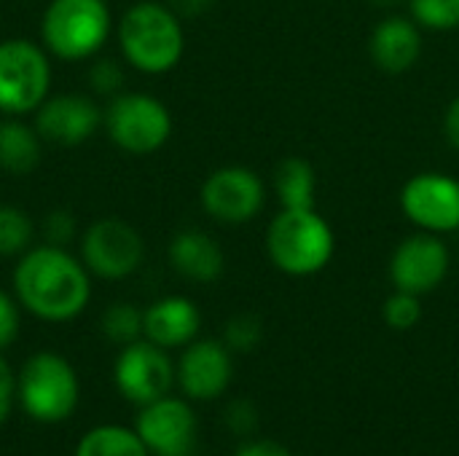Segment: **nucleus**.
I'll return each instance as SVG.
<instances>
[{
	"label": "nucleus",
	"mask_w": 459,
	"mask_h": 456,
	"mask_svg": "<svg viewBox=\"0 0 459 456\" xmlns=\"http://www.w3.org/2000/svg\"><path fill=\"white\" fill-rule=\"evenodd\" d=\"M40 134L35 126L5 116L0 121V169L11 175H30L40 164Z\"/></svg>",
	"instance_id": "19"
},
{
	"label": "nucleus",
	"mask_w": 459,
	"mask_h": 456,
	"mask_svg": "<svg viewBox=\"0 0 459 456\" xmlns=\"http://www.w3.org/2000/svg\"><path fill=\"white\" fill-rule=\"evenodd\" d=\"M113 382L121 398L134 406H148L169 395L175 384V366L167 357V349L156 347L148 339H137L118 352Z\"/></svg>",
	"instance_id": "9"
},
{
	"label": "nucleus",
	"mask_w": 459,
	"mask_h": 456,
	"mask_svg": "<svg viewBox=\"0 0 459 456\" xmlns=\"http://www.w3.org/2000/svg\"><path fill=\"white\" fill-rule=\"evenodd\" d=\"M401 210L420 231H459V180L446 172L414 175L401 191Z\"/></svg>",
	"instance_id": "10"
},
{
	"label": "nucleus",
	"mask_w": 459,
	"mask_h": 456,
	"mask_svg": "<svg viewBox=\"0 0 459 456\" xmlns=\"http://www.w3.org/2000/svg\"><path fill=\"white\" fill-rule=\"evenodd\" d=\"M274 191L282 204V210H309L315 207V191H317V175L309 161L290 156L280 161L274 172Z\"/></svg>",
	"instance_id": "20"
},
{
	"label": "nucleus",
	"mask_w": 459,
	"mask_h": 456,
	"mask_svg": "<svg viewBox=\"0 0 459 456\" xmlns=\"http://www.w3.org/2000/svg\"><path fill=\"white\" fill-rule=\"evenodd\" d=\"M371 3H377V5H395V3H401V0H371Z\"/></svg>",
	"instance_id": "34"
},
{
	"label": "nucleus",
	"mask_w": 459,
	"mask_h": 456,
	"mask_svg": "<svg viewBox=\"0 0 459 456\" xmlns=\"http://www.w3.org/2000/svg\"><path fill=\"white\" fill-rule=\"evenodd\" d=\"M420 320H422L420 296L395 290V293L385 301V323H387L393 331H411Z\"/></svg>",
	"instance_id": "25"
},
{
	"label": "nucleus",
	"mask_w": 459,
	"mask_h": 456,
	"mask_svg": "<svg viewBox=\"0 0 459 456\" xmlns=\"http://www.w3.org/2000/svg\"><path fill=\"white\" fill-rule=\"evenodd\" d=\"M113 30L105 0H51L40 19L43 48L65 62H81L102 51Z\"/></svg>",
	"instance_id": "4"
},
{
	"label": "nucleus",
	"mask_w": 459,
	"mask_h": 456,
	"mask_svg": "<svg viewBox=\"0 0 459 456\" xmlns=\"http://www.w3.org/2000/svg\"><path fill=\"white\" fill-rule=\"evenodd\" d=\"M43 234H46V245L65 247L75 237V218L65 210H54V212H48V218L43 223Z\"/></svg>",
	"instance_id": "29"
},
{
	"label": "nucleus",
	"mask_w": 459,
	"mask_h": 456,
	"mask_svg": "<svg viewBox=\"0 0 459 456\" xmlns=\"http://www.w3.org/2000/svg\"><path fill=\"white\" fill-rule=\"evenodd\" d=\"M202 314L186 296H167L143 312V336L161 349H178L196 341Z\"/></svg>",
	"instance_id": "16"
},
{
	"label": "nucleus",
	"mask_w": 459,
	"mask_h": 456,
	"mask_svg": "<svg viewBox=\"0 0 459 456\" xmlns=\"http://www.w3.org/2000/svg\"><path fill=\"white\" fill-rule=\"evenodd\" d=\"M91 86L100 94H118V89L124 86V70L118 62L113 59H100L91 67Z\"/></svg>",
	"instance_id": "28"
},
{
	"label": "nucleus",
	"mask_w": 459,
	"mask_h": 456,
	"mask_svg": "<svg viewBox=\"0 0 459 456\" xmlns=\"http://www.w3.org/2000/svg\"><path fill=\"white\" fill-rule=\"evenodd\" d=\"M13 296L22 309L43 323H70L89 306L91 277L83 261L65 247L40 245L19 255Z\"/></svg>",
	"instance_id": "1"
},
{
	"label": "nucleus",
	"mask_w": 459,
	"mask_h": 456,
	"mask_svg": "<svg viewBox=\"0 0 459 456\" xmlns=\"http://www.w3.org/2000/svg\"><path fill=\"white\" fill-rule=\"evenodd\" d=\"M73 456H151L137 430L121 425H100L81 435Z\"/></svg>",
	"instance_id": "21"
},
{
	"label": "nucleus",
	"mask_w": 459,
	"mask_h": 456,
	"mask_svg": "<svg viewBox=\"0 0 459 456\" xmlns=\"http://www.w3.org/2000/svg\"><path fill=\"white\" fill-rule=\"evenodd\" d=\"M105 113L91 97L56 94L46 97L35 110V129L40 140L54 145H81L97 134Z\"/></svg>",
	"instance_id": "15"
},
{
	"label": "nucleus",
	"mask_w": 459,
	"mask_h": 456,
	"mask_svg": "<svg viewBox=\"0 0 459 456\" xmlns=\"http://www.w3.org/2000/svg\"><path fill=\"white\" fill-rule=\"evenodd\" d=\"M449 247L438 234L417 231L395 247L390 258V280L395 290L422 298L441 288L449 274Z\"/></svg>",
	"instance_id": "12"
},
{
	"label": "nucleus",
	"mask_w": 459,
	"mask_h": 456,
	"mask_svg": "<svg viewBox=\"0 0 459 456\" xmlns=\"http://www.w3.org/2000/svg\"><path fill=\"white\" fill-rule=\"evenodd\" d=\"M134 430L151 456H191L199 438L194 409L186 400L169 395L140 406Z\"/></svg>",
	"instance_id": "11"
},
{
	"label": "nucleus",
	"mask_w": 459,
	"mask_h": 456,
	"mask_svg": "<svg viewBox=\"0 0 459 456\" xmlns=\"http://www.w3.org/2000/svg\"><path fill=\"white\" fill-rule=\"evenodd\" d=\"M13 400H16V376L11 371V366L0 357V425L8 419Z\"/></svg>",
	"instance_id": "30"
},
{
	"label": "nucleus",
	"mask_w": 459,
	"mask_h": 456,
	"mask_svg": "<svg viewBox=\"0 0 459 456\" xmlns=\"http://www.w3.org/2000/svg\"><path fill=\"white\" fill-rule=\"evenodd\" d=\"M118 46L129 67L145 75L169 73L186 51L180 16L156 0H140L118 22Z\"/></svg>",
	"instance_id": "2"
},
{
	"label": "nucleus",
	"mask_w": 459,
	"mask_h": 456,
	"mask_svg": "<svg viewBox=\"0 0 459 456\" xmlns=\"http://www.w3.org/2000/svg\"><path fill=\"white\" fill-rule=\"evenodd\" d=\"M444 134H446V142L459 151V97H455L446 108V116H444Z\"/></svg>",
	"instance_id": "32"
},
{
	"label": "nucleus",
	"mask_w": 459,
	"mask_h": 456,
	"mask_svg": "<svg viewBox=\"0 0 459 456\" xmlns=\"http://www.w3.org/2000/svg\"><path fill=\"white\" fill-rule=\"evenodd\" d=\"M204 212L223 226H242L264 207V183L247 167H221L202 185Z\"/></svg>",
	"instance_id": "13"
},
{
	"label": "nucleus",
	"mask_w": 459,
	"mask_h": 456,
	"mask_svg": "<svg viewBox=\"0 0 459 456\" xmlns=\"http://www.w3.org/2000/svg\"><path fill=\"white\" fill-rule=\"evenodd\" d=\"M51 89L48 51L27 38L0 40V113H35Z\"/></svg>",
	"instance_id": "6"
},
{
	"label": "nucleus",
	"mask_w": 459,
	"mask_h": 456,
	"mask_svg": "<svg viewBox=\"0 0 459 456\" xmlns=\"http://www.w3.org/2000/svg\"><path fill=\"white\" fill-rule=\"evenodd\" d=\"M145 245L134 226L121 218L94 220L81 239V261L100 280H124L143 263Z\"/></svg>",
	"instance_id": "8"
},
{
	"label": "nucleus",
	"mask_w": 459,
	"mask_h": 456,
	"mask_svg": "<svg viewBox=\"0 0 459 456\" xmlns=\"http://www.w3.org/2000/svg\"><path fill=\"white\" fill-rule=\"evenodd\" d=\"M371 59L379 70L390 75L409 73L422 54V32L420 24L409 16H387L382 19L368 40Z\"/></svg>",
	"instance_id": "17"
},
{
	"label": "nucleus",
	"mask_w": 459,
	"mask_h": 456,
	"mask_svg": "<svg viewBox=\"0 0 459 456\" xmlns=\"http://www.w3.org/2000/svg\"><path fill=\"white\" fill-rule=\"evenodd\" d=\"M102 124L113 145L129 156H151L164 148L172 134V116L167 105L143 91L116 94Z\"/></svg>",
	"instance_id": "7"
},
{
	"label": "nucleus",
	"mask_w": 459,
	"mask_h": 456,
	"mask_svg": "<svg viewBox=\"0 0 459 456\" xmlns=\"http://www.w3.org/2000/svg\"><path fill=\"white\" fill-rule=\"evenodd\" d=\"M234 456H293L285 446L274 443V441H250L242 443Z\"/></svg>",
	"instance_id": "31"
},
{
	"label": "nucleus",
	"mask_w": 459,
	"mask_h": 456,
	"mask_svg": "<svg viewBox=\"0 0 459 456\" xmlns=\"http://www.w3.org/2000/svg\"><path fill=\"white\" fill-rule=\"evenodd\" d=\"M215 0H167V5L178 13V16H202L212 8Z\"/></svg>",
	"instance_id": "33"
},
{
	"label": "nucleus",
	"mask_w": 459,
	"mask_h": 456,
	"mask_svg": "<svg viewBox=\"0 0 459 456\" xmlns=\"http://www.w3.org/2000/svg\"><path fill=\"white\" fill-rule=\"evenodd\" d=\"M234 376L231 349L223 341L202 339L191 341L180 355L175 379L186 398L191 400H215L221 398Z\"/></svg>",
	"instance_id": "14"
},
{
	"label": "nucleus",
	"mask_w": 459,
	"mask_h": 456,
	"mask_svg": "<svg viewBox=\"0 0 459 456\" xmlns=\"http://www.w3.org/2000/svg\"><path fill=\"white\" fill-rule=\"evenodd\" d=\"M336 250L333 228L315 210H280L266 231V253L272 263L290 277L323 271Z\"/></svg>",
	"instance_id": "3"
},
{
	"label": "nucleus",
	"mask_w": 459,
	"mask_h": 456,
	"mask_svg": "<svg viewBox=\"0 0 459 456\" xmlns=\"http://www.w3.org/2000/svg\"><path fill=\"white\" fill-rule=\"evenodd\" d=\"M32 237H35V226L30 215L19 207L0 204V255L11 258V255L27 253L32 245Z\"/></svg>",
	"instance_id": "22"
},
{
	"label": "nucleus",
	"mask_w": 459,
	"mask_h": 456,
	"mask_svg": "<svg viewBox=\"0 0 459 456\" xmlns=\"http://www.w3.org/2000/svg\"><path fill=\"white\" fill-rule=\"evenodd\" d=\"M261 336H264V328L255 314H237L234 320H229L223 339L231 352H250L258 347Z\"/></svg>",
	"instance_id": "26"
},
{
	"label": "nucleus",
	"mask_w": 459,
	"mask_h": 456,
	"mask_svg": "<svg viewBox=\"0 0 459 456\" xmlns=\"http://www.w3.org/2000/svg\"><path fill=\"white\" fill-rule=\"evenodd\" d=\"M16 400L30 419L40 425H59L78 409V374L67 357L56 352H35L16 376Z\"/></svg>",
	"instance_id": "5"
},
{
	"label": "nucleus",
	"mask_w": 459,
	"mask_h": 456,
	"mask_svg": "<svg viewBox=\"0 0 459 456\" xmlns=\"http://www.w3.org/2000/svg\"><path fill=\"white\" fill-rule=\"evenodd\" d=\"M169 263L180 277L207 285L223 274L226 258H223L221 245L210 234L199 228H186L175 234L169 242Z\"/></svg>",
	"instance_id": "18"
},
{
	"label": "nucleus",
	"mask_w": 459,
	"mask_h": 456,
	"mask_svg": "<svg viewBox=\"0 0 459 456\" xmlns=\"http://www.w3.org/2000/svg\"><path fill=\"white\" fill-rule=\"evenodd\" d=\"M409 11L425 30L449 32L459 27V0H409Z\"/></svg>",
	"instance_id": "24"
},
{
	"label": "nucleus",
	"mask_w": 459,
	"mask_h": 456,
	"mask_svg": "<svg viewBox=\"0 0 459 456\" xmlns=\"http://www.w3.org/2000/svg\"><path fill=\"white\" fill-rule=\"evenodd\" d=\"M102 333L121 347L137 341L143 336V312L132 304H113L102 314Z\"/></svg>",
	"instance_id": "23"
},
{
	"label": "nucleus",
	"mask_w": 459,
	"mask_h": 456,
	"mask_svg": "<svg viewBox=\"0 0 459 456\" xmlns=\"http://www.w3.org/2000/svg\"><path fill=\"white\" fill-rule=\"evenodd\" d=\"M19 301L16 296H8L5 290H0V349L11 347L19 336Z\"/></svg>",
	"instance_id": "27"
}]
</instances>
